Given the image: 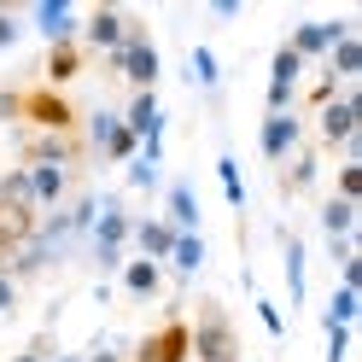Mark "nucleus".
Returning a JSON list of instances; mask_svg holds the SVG:
<instances>
[{
    "instance_id": "nucleus-20",
    "label": "nucleus",
    "mask_w": 362,
    "mask_h": 362,
    "mask_svg": "<svg viewBox=\"0 0 362 362\" xmlns=\"http://www.w3.org/2000/svg\"><path fill=\"white\" fill-rule=\"evenodd\" d=\"M322 71H327L339 88L362 82V35H345V41H339V47L327 53V64H322Z\"/></svg>"
},
{
    "instance_id": "nucleus-31",
    "label": "nucleus",
    "mask_w": 362,
    "mask_h": 362,
    "mask_svg": "<svg viewBox=\"0 0 362 362\" xmlns=\"http://www.w3.org/2000/svg\"><path fill=\"white\" fill-rule=\"evenodd\" d=\"M327 327V362H345L351 356V327H339V322H322Z\"/></svg>"
},
{
    "instance_id": "nucleus-16",
    "label": "nucleus",
    "mask_w": 362,
    "mask_h": 362,
    "mask_svg": "<svg viewBox=\"0 0 362 362\" xmlns=\"http://www.w3.org/2000/svg\"><path fill=\"white\" fill-rule=\"evenodd\" d=\"M205 234H175V245H170V263H164V275H175V286L181 281H193L199 269H205Z\"/></svg>"
},
{
    "instance_id": "nucleus-33",
    "label": "nucleus",
    "mask_w": 362,
    "mask_h": 362,
    "mask_svg": "<svg viewBox=\"0 0 362 362\" xmlns=\"http://www.w3.org/2000/svg\"><path fill=\"white\" fill-rule=\"evenodd\" d=\"M257 315H263V327H269V339H286V315L269 304V298H257Z\"/></svg>"
},
{
    "instance_id": "nucleus-10",
    "label": "nucleus",
    "mask_w": 362,
    "mask_h": 362,
    "mask_svg": "<svg viewBox=\"0 0 362 362\" xmlns=\"http://www.w3.org/2000/svg\"><path fill=\"white\" fill-rule=\"evenodd\" d=\"M298 146H304V117H298V111L263 117V129H257V152H263V164H275V170H281Z\"/></svg>"
},
{
    "instance_id": "nucleus-39",
    "label": "nucleus",
    "mask_w": 362,
    "mask_h": 362,
    "mask_svg": "<svg viewBox=\"0 0 362 362\" xmlns=\"http://www.w3.org/2000/svg\"><path fill=\"white\" fill-rule=\"evenodd\" d=\"M12 252H18V245H12V240H0V269H6V257H12Z\"/></svg>"
},
{
    "instance_id": "nucleus-3",
    "label": "nucleus",
    "mask_w": 362,
    "mask_h": 362,
    "mask_svg": "<svg viewBox=\"0 0 362 362\" xmlns=\"http://www.w3.org/2000/svg\"><path fill=\"white\" fill-rule=\"evenodd\" d=\"M187 351H193V362H234L240 356L234 322H228V310H222L216 298H205L199 315L187 322Z\"/></svg>"
},
{
    "instance_id": "nucleus-5",
    "label": "nucleus",
    "mask_w": 362,
    "mask_h": 362,
    "mask_svg": "<svg viewBox=\"0 0 362 362\" xmlns=\"http://www.w3.org/2000/svg\"><path fill=\"white\" fill-rule=\"evenodd\" d=\"M362 129V82L339 88V100L315 111V152H345V141Z\"/></svg>"
},
{
    "instance_id": "nucleus-19",
    "label": "nucleus",
    "mask_w": 362,
    "mask_h": 362,
    "mask_svg": "<svg viewBox=\"0 0 362 362\" xmlns=\"http://www.w3.org/2000/svg\"><path fill=\"white\" fill-rule=\"evenodd\" d=\"M315 222H322V234L327 240H345V234H356V222H362V205H351V199H322V211H315Z\"/></svg>"
},
{
    "instance_id": "nucleus-38",
    "label": "nucleus",
    "mask_w": 362,
    "mask_h": 362,
    "mask_svg": "<svg viewBox=\"0 0 362 362\" xmlns=\"http://www.w3.org/2000/svg\"><path fill=\"white\" fill-rule=\"evenodd\" d=\"M211 18H216V24H228V18H240V0H216V6H211Z\"/></svg>"
},
{
    "instance_id": "nucleus-13",
    "label": "nucleus",
    "mask_w": 362,
    "mask_h": 362,
    "mask_svg": "<svg viewBox=\"0 0 362 362\" xmlns=\"http://www.w3.org/2000/svg\"><path fill=\"white\" fill-rule=\"evenodd\" d=\"M117 117L129 123V134H134V141H152V134H170V111L158 105V88H152V94H129V105L117 111Z\"/></svg>"
},
{
    "instance_id": "nucleus-9",
    "label": "nucleus",
    "mask_w": 362,
    "mask_h": 362,
    "mask_svg": "<svg viewBox=\"0 0 362 362\" xmlns=\"http://www.w3.org/2000/svg\"><path fill=\"white\" fill-rule=\"evenodd\" d=\"M123 35H129V12L123 6H94V12H82V35H76V47L82 53H117L123 47Z\"/></svg>"
},
{
    "instance_id": "nucleus-35",
    "label": "nucleus",
    "mask_w": 362,
    "mask_h": 362,
    "mask_svg": "<svg viewBox=\"0 0 362 362\" xmlns=\"http://www.w3.org/2000/svg\"><path fill=\"white\" fill-rule=\"evenodd\" d=\"M327 257H333L339 269H345V263L356 257V234H345V240H327Z\"/></svg>"
},
{
    "instance_id": "nucleus-26",
    "label": "nucleus",
    "mask_w": 362,
    "mask_h": 362,
    "mask_svg": "<svg viewBox=\"0 0 362 362\" xmlns=\"http://www.w3.org/2000/svg\"><path fill=\"white\" fill-rule=\"evenodd\" d=\"M187 71H193V82L205 88V94H216V88H222V64H216V53H211V47H193Z\"/></svg>"
},
{
    "instance_id": "nucleus-8",
    "label": "nucleus",
    "mask_w": 362,
    "mask_h": 362,
    "mask_svg": "<svg viewBox=\"0 0 362 362\" xmlns=\"http://www.w3.org/2000/svg\"><path fill=\"white\" fill-rule=\"evenodd\" d=\"M345 35H356V18H310V24H298V30L286 35V47L310 64V59H327Z\"/></svg>"
},
{
    "instance_id": "nucleus-30",
    "label": "nucleus",
    "mask_w": 362,
    "mask_h": 362,
    "mask_svg": "<svg viewBox=\"0 0 362 362\" xmlns=\"http://www.w3.org/2000/svg\"><path fill=\"white\" fill-rule=\"evenodd\" d=\"M18 41H24V18H18L12 6H0V53L18 47Z\"/></svg>"
},
{
    "instance_id": "nucleus-12",
    "label": "nucleus",
    "mask_w": 362,
    "mask_h": 362,
    "mask_svg": "<svg viewBox=\"0 0 362 362\" xmlns=\"http://www.w3.org/2000/svg\"><path fill=\"white\" fill-rule=\"evenodd\" d=\"M193 351H187V322L181 315H170L158 333H146L141 339V351H134V362H187Z\"/></svg>"
},
{
    "instance_id": "nucleus-1",
    "label": "nucleus",
    "mask_w": 362,
    "mask_h": 362,
    "mask_svg": "<svg viewBox=\"0 0 362 362\" xmlns=\"http://www.w3.org/2000/svg\"><path fill=\"white\" fill-rule=\"evenodd\" d=\"M105 71H117L134 94H152V88H158V76H164V53H158V41L146 35L141 18H129V35H123L117 53H105Z\"/></svg>"
},
{
    "instance_id": "nucleus-25",
    "label": "nucleus",
    "mask_w": 362,
    "mask_h": 362,
    "mask_svg": "<svg viewBox=\"0 0 362 362\" xmlns=\"http://www.w3.org/2000/svg\"><path fill=\"white\" fill-rule=\"evenodd\" d=\"M356 315H362V292H351V286H333V298H327V315H322V322L356 327Z\"/></svg>"
},
{
    "instance_id": "nucleus-34",
    "label": "nucleus",
    "mask_w": 362,
    "mask_h": 362,
    "mask_svg": "<svg viewBox=\"0 0 362 362\" xmlns=\"http://www.w3.org/2000/svg\"><path fill=\"white\" fill-rule=\"evenodd\" d=\"M24 111V88H0V123H18Z\"/></svg>"
},
{
    "instance_id": "nucleus-41",
    "label": "nucleus",
    "mask_w": 362,
    "mask_h": 362,
    "mask_svg": "<svg viewBox=\"0 0 362 362\" xmlns=\"http://www.w3.org/2000/svg\"><path fill=\"white\" fill-rule=\"evenodd\" d=\"M234 362H240V356H234Z\"/></svg>"
},
{
    "instance_id": "nucleus-2",
    "label": "nucleus",
    "mask_w": 362,
    "mask_h": 362,
    "mask_svg": "<svg viewBox=\"0 0 362 362\" xmlns=\"http://www.w3.org/2000/svg\"><path fill=\"white\" fill-rule=\"evenodd\" d=\"M129 234H134V216L117 193L100 199V216L94 228H88V257H94V269H105V275H117L123 257H129Z\"/></svg>"
},
{
    "instance_id": "nucleus-22",
    "label": "nucleus",
    "mask_w": 362,
    "mask_h": 362,
    "mask_svg": "<svg viewBox=\"0 0 362 362\" xmlns=\"http://www.w3.org/2000/svg\"><path fill=\"white\" fill-rule=\"evenodd\" d=\"M281 263H286L292 304H304V298H310V281H304V240H298V234H281Z\"/></svg>"
},
{
    "instance_id": "nucleus-27",
    "label": "nucleus",
    "mask_w": 362,
    "mask_h": 362,
    "mask_svg": "<svg viewBox=\"0 0 362 362\" xmlns=\"http://www.w3.org/2000/svg\"><path fill=\"white\" fill-rule=\"evenodd\" d=\"M333 199H351V205H362V164H339V175H333Z\"/></svg>"
},
{
    "instance_id": "nucleus-21",
    "label": "nucleus",
    "mask_w": 362,
    "mask_h": 362,
    "mask_svg": "<svg viewBox=\"0 0 362 362\" xmlns=\"http://www.w3.org/2000/svg\"><path fill=\"white\" fill-rule=\"evenodd\" d=\"M88 53L76 47V41H59V47H47V88H64L71 76H82Z\"/></svg>"
},
{
    "instance_id": "nucleus-37",
    "label": "nucleus",
    "mask_w": 362,
    "mask_h": 362,
    "mask_svg": "<svg viewBox=\"0 0 362 362\" xmlns=\"http://www.w3.org/2000/svg\"><path fill=\"white\" fill-rule=\"evenodd\" d=\"M82 362H123V351H117V345H94Z\"/></svg>"
},
{
    "instance_id": "nucleus-4",
    "label": "nucleus",
    "mask_w": 362,
    "mask_h": 362,
    "mask_svg": "<svg viewBox=\"0 0 362 362\" xmlns=\"http://www.w3.org/2000/svg\"><path fill=\"white\" fill-rule=\"evenodd\" d=\"M82 146H88V158H94V164H129V158L141 152V141H134L129 123L117 117V105H94V111H88Z\"/></svg>"
},
{
    "instance_id": "nucleus-32",
    "label": "nucleus",
    "mask_w": 362,
    "mask_h": 362,
    "mask_svg": "<svg viewBox=\"0 0 362 362\" xmlns=\"http://www.w3.org/2000/svg\"><path fill=\"white\" fill-rule=\"evenodd\" d=\"M327 100H339V82H333V76L322 71V76H315V82H310V105H315V111H322Z\"/></svg>"
},
{
    "instance_id": "nucleus-29",
    "label": "nucleus",
    "mask_w": 362,
    "mask_h": 362,
    "mask_svg": "<svg viewBox=\"0 0 362 362\" xmlns=\"http://www.w3.org/2000/svg\"><path fill=\"white\" fill-rule=\"evenodd\" d=\"M53 356H59V345H53V333H35L30 345H24V351L12 356V362H53Z\"/></svg>"
},
{
    "instance_id": "nucleus-23",
    "label": "nucleus",
    "mask_w": 362,
    "mask_h": 362,
    "mask_svg": "<svg viewBox=\"0 0 362 362\" xmlns=\"http://www.w3.org/2000/svg\"><path fill=\"white\" fill-rule=\"evenodd\" d=\"M269 82H275V88H298L304 82V59L292 47H275V53H269Z\"/></svg>"
},
{
    "instance_id": "nucleus-28",
    "label": "nucleus",
    "mask_w": 362,
    "mask_h": 362,
    "mask_svg": "<svg viewBox=\"0 0 362 362\" xmlns=\"http://www.w3.org/2000/svg\"><path fill=\"white\" fill-rule=\"evenodd\" d=\"M123 175H129V187H134V193H152V187H158V164H146V158H129Z\"/></svg>"
},
{
    "instance_id": "nucleus-18",
    "label": "nucleus",
    "mask_w": 362,
    "mask_h": 362,
    "mask_svg": "<svg viewBox=\"0 0 362 362\" xmlns=\"http://www.w3.org/2000/svg\"><path fill=\"white\" fill-rule=\"evenodd\" d=\"M315 170H322V152H315V146L304 141V146H298V152H292L286 164H281V193H286V199H292V193H304L310 181H315Z\"/></svg>"
},
{
    "instance_id": "nucleus-36",
    "label": "nucleus",
    "mask_w": 362,
    "mask_h": 362,
    "mask_svg": "<svg viewBox=\"0 0 362 362\" xmlns=\"http://www.w3.org/2000/svg\"><path fill=\"white\" fill-rule=\"evenodd\" d=\"M12 310H18V281L0 269V315H12Z\"/></svg>"
},
{
    "instance_id": "nucleus-15",
    "label": "nucleus",
    "mask_w": 362,
    "mask_h": 362,
    "mask_svg": "<svg viewBox=\"0 0 362 362\" xmlns=\"http://www.w3.org/2000/svg\"><path fill=\"white\" fill-rule=\"evenodd\" d=\"M164 222H170L175 234H199V193H193L187 175H175L170 187H164Z\"/></svg>"
},
{
    "instance_id": "nucleus-11",
    "label": "nucleus",
    "mask_w": 362,
    "mask_h": 362,
    "mask_svg": "<svg viewBox=\"0 0 362 362\" xmlns=\"http://www.w3.org/2000/svg\"><path fill=\"white\" fill-rule=\"evenodd\" d=\"M30 30L47 41V47H59V41L82 35V12L71 6V0H41V6H30Z\"/></svg>"
},
{
    "instance_id": "nucleus-40",
    "label": "nucleus",
    "mask_w": 362,
    "mask_h": 362,
    "mask_svg": "<svg viewBox=\"0 0 362 362\" xmlns=\"http://www.w3.org/2000/svg\"><path fill=\"white\" fill-rule=\"evenodd\" d=\"M53 362H82V356H76V351H59V356H53Z\"/></svg>"
},
{
    "instance_id": "nucleus-7",
    "label": "nucleus",
    "mask_w": 362,
    "mask_h": 362,
    "mask_svg": "<svg viewBox=\"0 0 362 362\" xmlns=\"http://www.w3.org/2000/svg\"><path fill=\"white\" fill-rule=\"evenodd\" d=\"M18 123L30 134H76V111H71V100H64L59 88H30Z\"/></svg>"
},
{
    "instance_id": "nucleus-17",
    "label": "nucleus",
    "mask_w": 362,
    "mask_h": 362,
    "mask_svg": "<svg viewBox=\"0 0 362 362\" xmlns=\"http://www.w3.org/2000/svg\"><path fill=\"white\" fill-rule=\"evenodd\" d=\"M117 281H123V292H129V298H158V292H164V263H146V257H123Z\"/></svg>"
},
{
    "instance_id": "nucleus-24",
    "label": "nucleus",
    "mask_w": 362,
    "mask_h": 362,
    "mask_svg": "<svg viewBox=\"0 0 362 362\" xmlns=\"http://www.w3.org/2000/svg\"><path fill=\"white\" fill-rule=\"evenodd\" d=\"M216 175H222V199H228L234 211H245V175L234 164V152H216Z\"/></svg>"
},
{
    "instance_id": "nucleus-14",
    "label": "nucleus",
    "mask_w": 362,
    "mask_h": 362,
    "mask_svg": "<svg viewBox=\"0 0 362 362\" xmlns=\"http://www.w3.org/2000/svg\"><path fill=\"white\" fill-rule=\"evenodd\" d=\"M129 245H134V257H146V263H170L175 228H170L164 216H134V234H129Z\"/></svg>"
},
{
    "instance_id": "nucleus-6",
    "label": "nucleus",
    "mask_w": 362,
    "mask_h": 362,
    "mask_svg": "<svg viewBox=\"0 0 362 362\" xmlns=\"http://www.w3.org/2000/svg\"><path fill=\"white\" fill-rule=\"evenodd\" d=\"M82 134H18V170H35V164H47V170H76L82 164Z\"/></svg>"
}]
</instances>
